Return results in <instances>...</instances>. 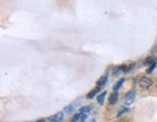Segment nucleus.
Masks as SVG:
<instances>
[{
  "mask_svg": "<svg viewBox=\"0 0 157 122\" xmlns=\"http://www.w3.org/2000/svg\"><path fill=\"white\" fill-rule=\"evenodd\" d=\"M152 79H150L147 77H143V78L140 79L139 81V85L141 88L143 89H148L152 85Z\"/></svg>",
  "mask_w": 157,
  "mask_h": 122,
  "instance_id": "obj_1",
  "label": "nucleus"
},
{
  "mask_svg": "<svg viewBox=\"0 0 157 122\" xmlns=\"http://www.w3.org/2000/svg\"><path fill=\"white\" fill-rule=\"evenodd\" d=\"M136 95H137V93H136L135 90H131V91L127 92L126 95H125V97H124L125 105H127V106L131 105L132 103L134 102V100H135V98H136Z\"/></svg>",
  "mask_w": 157,
  "mask_h": 122,
  "instance_id": "obj_2",
  "label": "nucleus"
},
{
  "mask_svg": "<svg viewBox=\"0 0 157 122\" xmlns=\"http://www.w3.org/2000/svg\"><path fill=\"white\" fill-rule=\"evenodd\" d=\"M63 118V113H61V111H59V113H55V115L50 116L49 117V120L52 121V122H58L60 120H62Z\"/></svg>",
  "mask_w": 157,
  "mask_h": 122,
  "instance_id": "obj_3",
  "label": "nucleus"
},
{
  "mask_svg": "<svg viewBox=\"0 0 157 122\" xmlns=\"http://www.w3.org/2000/svg\"><path fill=\"white\" fill-rule=\"evenodd\" d=\"M118 100V93L116 91H114L113 93L109 97V104L110 105H114Z\"/></svg>",
  "mask_w": 157,
  "mask_h": 122,
  "instance_id": "obj_4",
  "label": "nucleus"
},
{
  "mask_svg": "<svg viewBox=\"0 0 157 122\" xmlns=\"http://www.w3.org/2000/svg\"><path fill=\"white\" fill-rule=\"evenodd\" d=\"M107 81H108V76H107V75L101 77V78L96 81V85H97L98 87L103 86L104 84H106V83H107Z\"/></svg>",
  "mask_w": 157,
  "mask_h": 122,
  "instance_id": "obj_5",
  "label": "nucleus"
},
{
  "mask_svg": "<svg viewBox=\"0 0 157 122\" xmlns=\"http://www.w3.org/2000/svg\"><path fill=\"white\" fill-rule=\"evenodd\" d=\"M100 91V87H96V88H94V89H92L91 91L89 92L88 94H87V96H86V98L87 99H93L95 96L97 95V93L98 92Z\"/></svg>",
  "mask_w": 157,
  "mask_h": 122,
  "instance_id": "obj_6",
  "label": "nucleus"
},
{
  "mask_svg": "<svg viewBox=\"0 0 157 122\" xmlns=\"http://www.w3.org/2000/svg\"><path fill=\"white\" fill-rule=\"evenodd\" d=\"M106 95H107V91H104V92H102L101 94L98 95V97H97V102H98V104L101 105V106H103V105H104V99H105Z\"/></svg>",
  "mask_w": 157,
  "mask_h": 122,
  "instance_id": "obj_7",
  "label": "nucleus"
},
{
  "mask_svg": "<svg viewBox=\"0 0 157 122\" xmlns=\"http://www.w3.org/2000/svg\"><path fill=\"white\" fill-rule=\"evenodd\" d=\"M125 81V79L124 78H122L121 79H119V81L116 83V84L114 85V87H113V89H114V91H116V90H118L119 88L121 87V85L123 84V83Z\"/></svg>",
  "mask_w": 157,
  "mask_h": 122,
  "instance_id": "obj_8",
  "label": "nucleus"
},
{
  "mask_svg": "<svg viewBox=\"0 0 157 122\" xmlns=\"http://www.w3.org/2000/svg\"><path fill=\"white\" fill-rule=\"evenodd\" d=\"M93 106H86V107H82V108H81V110H80V111H81L82 113H90V110H93Z\"/></svg>",
  "mask_w": 157,
  "mask_h": 122,
  "instance_id": "obj_9",
  "label": "nucleus"
},
{
  "mask_svg": "<svg viewBox=\"0 0 157 122\" xmlns=\"http://www.w3.org/2000/svg\"><path fill=\"white\" fill-rule=\"evenodd\" d=\"M157 60V58H155V59H154V58H152V57H147L146 58V60L145 61V65H152L154 62H155V61Z\"/></svg>",
  "mask_w": 157,
  "mask_h": 122,
  "instance_id": "obj_10",
  "label": "nucleus"
},
{
  "mask_svg": "<svg viewBox=\"0 0 157 122\" xmlns=\"http://www.w3.org/2000/svg\"><path fill=\"white\" fill-rule=\"evenodd\" d=\"M64 110H65L67 113H73V111H74V106H73V105H69V106H67V107H65Z\"/></svg>",
  "mask_w": 157,
  "mask_h": 122,
  "instance_id": "obj_11",
  "label": "nucleus"
},
{
  "mask_svg": "<svg viewBox=\"0 0 157 122\" xmlns=\"http://www.w3.org/2000/svg\"><path fill=\"white\" fill-rule=\"evenodd\" d=\"M156 64H157V60H156L155 62H154L153 64L151 65L150 67V69H148V70H147V74H150L151 72H152V71H153L154 69H155V67H156Z\"/></svg>",
  "mask_w": 157,
  "mask_h": 122,
  "instance_id": "obj_12",
  "label": "nucleus"
},
{
  "mask_svg": "<svg viewBox=\"0 0 157 122\" xmlns=\"http://www.w3.org/2000/svg\"><path fill=\"white\" fill-rule=\"evenodd\" d=\"M80 118H81V115H80V113H76V115L73 116V118H72L71 122H77Z\"/></svg>",
  "mask_w": 157,
  "mask_h": 122,
  "instance_id": "obj_13",
  "label": "nucleus"
},
{
  "mask_svg": "<svg viewBox=\"0 0 157 122\" xmlns=\"http://www.w3.org/2000/svg\"><path fill=\"white\" fill-rule=\"evenodd\" d=\"M125 111H128V108H124V107H122L120 110H119V113H118V116H119L120 115H122V113H124Z\"/></svg>",
  "mask_w": 157,
  "mask_h": 122,
  "instance_id": "obj_14",
  "label": "nucleus"
},
{
  "mask_svg": "<svg viewBox=\"0 0 157 122\" xmlns=\"http://www.w3.org/2000/svg\"><path fill=\"white\" fill-rule=\"evenodd\" d=\"M87 117V115H86V113H82V115H81V121L82 122H84V121H86V119Z\"/></svg>",
  "mask_w": 157,
  "mask_h": 122,
  "instance_id": "obj_15",
  "label": "nucleus"
},
{
  "mask_svg": "<svg viewBox=\"0 0 157 122\" xmlns=\"http://www.w3.org/2000/svg\"><path fill=\"white\" fill-rule=\"evenodd\" d=\"M37 122H45V120H43V119H41V120H39V121H37Z\"/></svg>",
  "mask_w": 157,
  "mask_h": 122,
  "instance_id": "obj_16",
  "label": "nucleus"
},
{
  "mask_svg": "<svg viewBox=\"0 0 157 122\" xmlns=\"http://www.w3.org/2000/svg\"><path fill=\"white\" fill-rule=\"evenodd\" d=\"M91 122H96V121H95V119H93V120H92Z\"/></svg>",
  "mask_w": 157,
  "mask_h": 122,
  "instance_id": "obj_17",
  "label": "nucleus"
}]
</instances>
